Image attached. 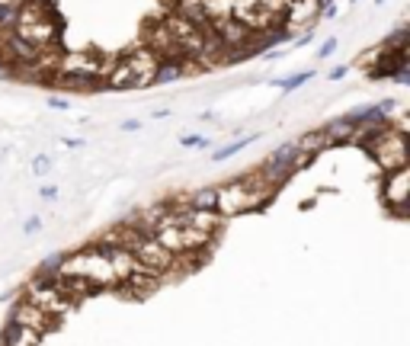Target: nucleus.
<instances>
[{"instance_id": "31", "label": "nucleus", "mask_w": 410, "mask_h": 346, "mask_svg": "<svg viewBox=\"0 0 410 346\" xmlns=\"http://www.w3.org/2000/svg\"><path fill=\"white\" fill-rule=\"evenodd\" d=\"M378 106H382V109L391 116V112H394V106H397V100H394V97H388V100H382V103H378Z\"/></svg>"}, {"instance_id": "25", "label": "nucleus", "mask_w": 410, "mask_h": 346, "mask_svg": "<svg viewBox=\"0 0 410 346\" xmlns=\"http://www.w3.org/2000/svg\"><path fill=\"white\" fill-rule=\"evenodd\" d=\"M42 228V218H39V215H32V218H26V225H23V231H26V234H35V231Z\"/></svg>"}, {"instance_id": "9", "label": "nucleus", "mask_w": 410, "mask_h": 346, "mask_svg": "<svg viewBox=\"0 0 410 346\" xmlns=\"http://www.w3.org/2000/svg\"><path fill=\"white\" fill-rule=\"evenodd\" d=\"M0 346H42V333H35L32 327L20 324V321H7L0 333Z\"/></svg>"}, {"instance_id": "29", "label": "nucleus", "mask_w": 410, "mask_h": 346, "mask_svg": "<svg viewBox=\"0 0 410 346\" xmlns=\"http://www.w3.org/2000/svg\"><path fill=\"white\" fill-rule=\"evenodd\" d=\"M346 64H340V68H334V71H330V80H343V77H346Z\"/></svg>"}, {"instance_id": "19", "label": "nucleus", "mask_w": 410, "mask_h": 346, "mask_svg": "<svg viewBox=\"0 0 410 346\" xmlns=\"http://www.w3.org/2000/svg\"><path fill=\"white\" fill-rule=\"evenodd\" d=\"M407 42H410V29L401 26V29H394V32H391L388 39L382 42V49L385 52H391V49H407Z\"/></svg>"}, {"instance_id": "23", "label": "nucleus", "mask_w": 410, "mask_h": 346, "mask_svg": "<svg viewBox=\"0 0 410 346\" xmlns=\"http://www.w3.org/2000/svg\"><path fill=\"white\" fill-rule=\"evenodd\" d=\"M0 80H16V68L4 55H0Z\"/></svg>"}, {"instance_id": "24", "label": "nucleus", "mask_w": 410, "mask_h": 346, "mask_svg": "<svg viewBox=\"0 0 410 346\" xmlns=\"http://www.w3.org/2000/svg\"><path fill=\"white\" fill-rule=\"evenodd\" d=\"M334 52H337V39H334V35H330V39H324V42H320L318 58H330V55H334Z\"/></svg>"}, {"instance_id": "12", "label": "nucleus", "mask_w": 410, "mask_h": 346, "mask_svg": "<svg viewBox=\"0 0 410 346\" xmlns=\"http://www.w3.org/2000/svg\"><path fill=\"white\" fill-rule=\"evenodd\" d=\"M295 148H299L301 154H308V157H318V154H324L327 148H334L330 145V138H327L324 129H318V132H305L299 141H295Z\"/></svg>"}, {"instance_id": "15", "label": "nucleus", "mask_w": 410, "mask_h": 346, "mask_svg": "<svg viewBox=\"0 0 410 346\" xmlns=\"http://www.w3.org/2000/svg\"><path fill=\"white\" fill-rule=\"evenodd\" d=\"M257 138H260V135H241V138H237V141H228V145H224V148H218V151L212 154V160H228V157H234V154H241L243 148H247V145H253V141H257Z\"/></svg>"}, {"instance_id": "16", "label": "nucleus", "mask_w": 410, "mask_h": 346, "mask_svg": "<svg viewBox=\"0 0 410 346\" xmlns=\"http://www.w3.org/2000/svg\"><path fill=\"white\" fill-rule=\"evenodd\" d=\"M234 16V4L231 0H205V20L218 23V20H228Z\"/></svg>"}, {"instance_id": "20", "label": "nucleus", "mask_w": 410, "mask_h": 346, "mask_svg": "<svg viewBox=\"0 0 410 346\" xmlns=\"http://www.w3.org/2000/svg\"><path fill=\"white\" fill-rule=\"evenodd\" d=\"M61 263H64V253H52V256H45V263L39 266V273H42V276H58V273H61Z\"/></svg>"}, {"instance_id": "32", "label": "nucleus", "mask_w": 410, "mask_h": 346, "mask_svg": "<svg viewBox=\"0 0 410 346\" xmlns=\"http://www.w3.org/2000/svg\"><path fill=\"white\" fill-rule=\"evenodd\" d=\"M375 4H385V0H375Z\"/></svg>"}, {"instance_id": "14", "label": "nucleus", "mask_w": 410, "mask_h": 346, "mask_svg": "<svg viewBox=\"0 0 410 346\" xmlns=\"http://www.w3.org/2000/svg\"><path fill=\"white\" fill-rule=\"evenodd\" d=\"M174 10L186 20H193L195 26H209L205 20V0H174Z\"/></svg>"}, {"instance_id": "1", "label": "nucleus", "mask_w": 410, "mask_h": 346, "mask_svg": "<svg viewBox=\"0 0 410 346\" xmlns=\"http://www.w3.org/2000/svg\"><path fill=\"white\" fill-rule=\"evenodd\" d=\"M61 273L64 276H77V279H87L90 285H116V273H112V263L106 260L103 253H100L97 247H87V250H77V253L64 256L61 263Z\"/></svg>"}, {"instance_id": "11", "label": "nucleus", "mask_w": 410, "mask_h": 346, "mask_svg": "<svg viewBox=\"0 0 410 346\" xmlns=\"http://www.w3.org/2000/svg\"><path fill=\"white\" fill-rule=\"evenodd\" d=\"M324 132H327V138H330V145H353L356 125L349 122L346 116H340V119H334V122H327Z\"/></svg>"}, {"instance_id": "17", "label": "nucleus", "mask_w": 410, "mask_h": 346, "mask_svg": "<svg viewBox=\"0 0 410 346\" xmlns=\"http://www.w3.org/2000/svg\"><path fill=\"white\" fill-rule=\"evenodd\" d=\"M20 10H23V0H0V26H4V32H10L16 26Z\"/></svg>"}, {"instance_id": "8", "label": "nucleus", "mask_w": 410, "mask_h": 346, "mask_svg": "<svg viewBox=\"0 0 410 346\" xmlns=\"http://www.w3.org/2000/svg\"><path fill=\"white\" fill-rule=\"evenodd\" d=\"M10 321H20V324H26V327H32L35 333H49V330H55L58 327V314H49V311H42V308H35V305H29L26 298H23L20 305L10 311Z\"/></svg>"}, {"instance_id": "33", "label": "nucleus", "mask_w": 410, "mask_h": 346, "mask_svg": "<svg viewBox=\"0 0 410 346\" xmlns=\"http://www.w3.org/2000/svg\"><path fill=\"white\" fill-rule=\"evenodd\" d=\"M353 4H359V0H353Z\"/></svg>"}, {"instance_id": "7", "label": "nucleus", "mask_w": 410, "mask_h": 346, "mask_svg": "<svg viewBox=\"0 0 410 346\" xmlns=\"http://www.w3.org/2000/svg\"><path fill=\"white\" fill-rule=\"evenodd\" d=\"M320 16V0H289V7H285V29H292V32H308L314 29Z\"/></svg>"}, {"instance_id": "4", "label": "nucleus", "mask_w": 410, "mask_h": 346, "mask_svg": "<svg viewBox=\"0 0 410 346\" xmlns=\"http://www.w3.org/2000/svg\"><path fill=\"white\" fill-rule=\"evenodd\" d=\"M26 302L35 308H42V311H49V314H58V318H61L68 308H74L68 298L58 292L55 276H42V273H35V279L26 285Z\"/></svg>"}, {"instance_id": "5", "label": "nucleus", "mask_w": 410, "mask_h": 346, "mask_svg": "<svg viewBox=\"0 0 410 346\" xmlns=\"http://www.w3.org/2000/svg\"><path fill=\"white\" fill-rule=\"evenodd\" d=\"M382 202L394 218H407V202H410V167L385 173L382 183Z\"/></svg>"}, {"instance_id": "26", "label": "nucleus", "mask_w": 410, "mask_h": 346, "mask_svg": "<svg viewBox=\"0 0 410 346\" xmlns=\"http://www.w3.org/2000/svg\"><path fill=\"white\" fill-rule=\"evenodd\" d=\"M391 80H394V83H401V87H407V83H410V68H401L394 77H391Z\"/></svg>"}, {"instance_id": "18", "label": "nucleus", "mask_w": 410, "mask_h": 346, "mask_svg": "<svg viewBox=\"0 0 410 346\" xmlns=\"http://www.w3.org/2000/svg\"><path fill=\"white\" fill-rule=\"evenodd\" d=\"M314 77V71H299V74H289V77H282V80H276V87L282 93H292V90H299L301 83H308Z\"/></svg>"}, {"instance_id": "28", "label": "nucleus", "mask_w": 410, "mask_h": 346, "mask_svg": "<svg viewBox=\"0 0 410 346\" xmlns=\"http://www.w3.org/2000/svg\"><path fill=\"white\" fill-rule=\"evenodd\" d=\"M39 196H42V199H58V186H42Z\"/></svg>"}, {"instance_id": "30", "label": "nucleus", "mask_w": 410, "mask_h": 346, "mask_svg": "<svg viewBox=\"0 0 410 346\" xmlns=\"http://www.w3.org/2000/svg\"><path fill=\"white\" fill-rule=\"evenodd\" d=\"M138 129H141L138 119H128V122H122V132H138Z\"/></svg>"}, {"instance_id": "2", "label": "nucleus", "mask_w": 410, "mask_h": 346, "mask_svg": "<svg viewBox=\"0 0 410 346\" xmlns=\"http://www.w3.org/2000/svg\"><path fill=\"white\" fill-rule=\"evenodd\" d=\"M311 160H314V157L301 154L299 148H295V141H292V145L276 148V151H272L270 157H266L263 164L257 167V170H260V177H263V180L270 183L272 189H279V186H285V183L292 180V177L301 170V167L311 164Z\"/></svg>"}, {"instance_id": "22", "label": "nucleus", "mask_w": 410, "mask_h": 346, "mask_svg": "<svg viewBox=\"0 0 410 346\" xmlns=\"http://www.w3.org/2000/svg\"><path fill=\"white\" fill-rule=\"evenodd\" d=\"M180 145L183 148H209V135H183Z\"/></svg>"}, {"instance_id": "6", "label": "nucleus", "mask_w": 410, "mask_h": 346, "mask_svg": "<svg viewBox=\"0 0 410 346\" xmlns=\"http://www.w3.org/2000/svg\"><path fill=\"white\" fill-rule=\"evenodd\" d=\"M157 52L147 49V45H138L135 52H128L126 55V64L132 68V77H135V90H145V87H151L154 80V71H157Z\"/></svg>"}, {"instance_id": "3", "label": "nucleus", "mask_w": 410, "mask_h": 346, "mask_svg": "<svg viewBox=\"0 0 410 346\" xmlns=\"http://www.w3.org/2000/svg\"><path fill=\"white\" fill-rule=\"evenodd\" d=\"M366 154H372V160H375L385 173L410 167V148H407V135H404V129H391L388 125V129L366 148Z\"/></svg>"}, {"instance_id": "27", "label": "nucleus", "mask_w": 410, "mask_h": 346, "mask_svg": "<svg viewBox=\"0 0 410 346\" xmlns=\"http://www.w3.org/2000/svg\"><path fill=\"white\" fill-rule=\"evenodd\" d=\"M49 106H52V109H68V100H64V97H49Z\"/></svg>"}, {"instance_id": "21", "label": "nucleus", "mask_w": 410, "mask_h": 346, "mask_svg": "<svg viewBox=\"0 0 410 346\" xmlns=\"http://www.w3.org/2000/svg\"><path fill=\"white\" fill-rule=\"evenodd\" d=\"M49 170H52V157H49V154H35V157H32V173H35V177H45Z\"/></svg>"}, {"instance_id": "13", "label": "nucleus", "mask_w": 410, "mask_h": 346, "mask_svg": "<svg viewBox=\"0 0 410 346\" xmlns=\"http://www.w3.org/2000/svg\"><path fill=\"white\" fill-rule=\"evenodd\" d=\"M189 208H199V212H215V202H218V186H202L195 193L183 196Z\"/></svg>"}, {"instance_id": "10", "label": "nucleus", "mask_w": 410, "mask_h": 346, "mask_svg": "<svg viewBox=\"0 0 410 346\" xmlns=\"http://www.w3.org/2000/svg\"><path fill=\"white\" fill-rule=\"evenodd\" d=\"M103 83H106V90H135V77H132V68L126 64V58H116V64L103 77Z\"/></svg>"}]
</instances>
